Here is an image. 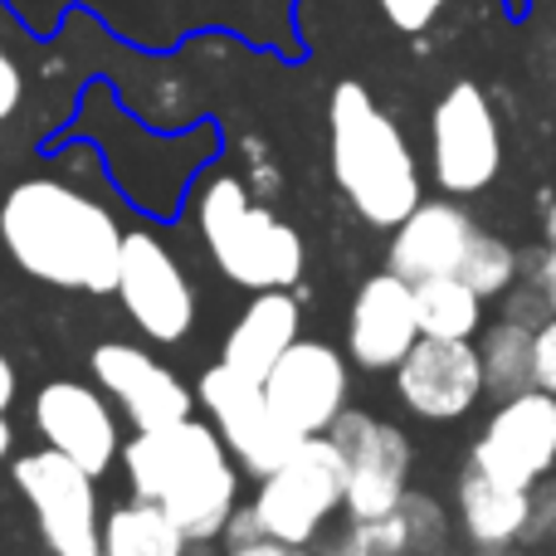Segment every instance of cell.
Listing matches in <instances>:
<instances>
[{
	"label": "cell",
	"instance_id": "obj_1",
	"mask_svg": "<svg viewBox=\"0 0 556 556\" xmlns=\"http://www.w3.org/2000/svg\"><path fill=\"white\" fill-rule=\"evenodd\" d=\"M127 230L113 205L64 176H25L0 195V250L20 274L64 293H113Z\"/></svg>",
	"mask_w": 556,
	"mask_h": 556
},
{
	"label": "cell",
	"instance_id": "obj_2",
	"mask_svg": "<svg viewBox=\"0 0 556 556\" xmlns=\"http://www.w3.org/2000/svg\"><path fill=\"white\" fill-rule=\"evenodd\" d=\"M123 469L132 498H152L181 522L191 542L225 538L235 508H240V464L225 450L211 420H186L137 430L123 444Z\"/></svg>",
	"mask_w": 556,
	"mask_h": 556
},
{
	"label": "cell",
	"instance_id": "obj_3",
	"mask_svg": "<svg viewBox=\"0 0 556 556\" xmlns=\"http://www.w3.org/2000/svg\"><path fill=\"white\" fill-rule=\"evenodd\" d=\"M327 156L337 191L376 230H395L425 201L420 162L405 132L356 78H342L327 98Z\"/></svg>",
	"mask_w": 556,
	"mask_h": 556
},
{
	"label": "cell",
	"instance_id": "obj_4",
	"mask_svg": "<svg viewBox=\"0 0 556 556\" xmlns=\"http://www.w3.org/2000/svg\"><path fill=\"white\" fill-rule=\"evenodd\" d=\"M195 230L211 250L215 269L230 283L264 293V288H293L303 278V235L278 220L269 205L250 195L240 176L220 172L201 186L195 201Z\"/></svg>",
	"mask_w": 556,
	"mask_h": 556
},
{
	"label": "cell",
	"instance_id": "obj_5",
	"mask_svg": "<svg viewBox=\"0 0 556 556\" xmlns=\"http://www.w3.org/2000/svg\"><path fill=\"white\" fill-rule=\"evenodd\" d=\"M260 532L283 547H313L323 528L346 508V459L327 434H307L254 489Z\"/></svg>",
	"mask_w": 556,
	"mask_h": 556
},
{
	"label": "cell",
	"instance_id": "obj_6",
	"mask_svg": "<svg viewBox=\"0 0 556 556\" xmlns=\"http://www.w3.org/2000/svg\"><path fill=\"white\" fill-rule=\"evenodd\" d=\"M15 489L35 513L39 542L49 556H98L103 513H98V479L59 450H29L15 459Z\"/></svg>",
	"mask_w": 556,
	"mask_h": 556
},
{
	"label": "cell",
	"instance_id": "obj_7",
	"mask_svg": "<svg viewBox=\"0 0 556 556\" xmlns=\"http://www.w3.org/2000/svg\"><path fill=\"white\" fill-rule=\"evenodd\" d=\"M430 172L444 195H479L503 172V123L473 78L440 93L430 113Z\"/></svg>",
	"mask_w": 556,
	"mask_h": 556
},
{
	"label": "cell",
	"instance_id": "obj_8",
	"mask_svg": "<svg viewBox=\"0 0 556 556\" xmlns=\"http://www.w3.org/2000/svg\"><path fill=\"white\" fill-rule=\"evenodd\" d=\"M195 401H201V410L211 415V425L220 430V440H225V450L235 454V464H240L244 473H254V479L274 473L278 464L303 444V434L274 410L264 381L235 371L230 362H215L211 371L201 376Z\"/></svg>",
	"mask_w": 556,
	"mask_h": 556
},
{
	"label": "cell",
	"instance_id": "obj_9",
	"mask_svg": "<svg viewBox=\"0 0 556 556\" xmlns=\"http://www.w3.org/2000/svg\"><path fill=\"white\" fill-rule=\"evenodd\" d=\"M117 303L132 317L142 337L156 346L181 342L195 327V288L176 254L156 240L152 230H127L123 240V264H117Z\"/></svg>",
	"mask_w": 556,
	"mask_h": 556
},
{
	"label": "cell",
	"instance_id": "obj_10",
	"mask_svg": "<svg viewBox=\"0 0 556 556\" xmlns=\"http://www.w3.org/2000/svg\"><path fill=\"white\" fill-rule=\"evenodd\" d=\"M327 440L346 459V518H386L410 489V434L366 410H342Z\"/></svg>",
	"mask_w": 556,
	"mask_h": 556
},
{
	"label": "cell",
	"instance_id": "obj_11",
	"mask_svg": "<svg viewBox=\"0 0 556 556\" xmlns=\"http://www.w3.org/2000/svg\"><path fill=\"white\" fill-rule=\"evenodd\" d=\"M473 464L518 489H532L538 479L556 473V395L532 386L498 401L473 444Z\"/></svg>",
	"mask_w": 556,
	"mask_h": 556
},
{
	"label": "cell",
	"instance_id": "obj_12",
	"mask_svg": "<svg viewBox=\"0 0 556 556\" xmlns=\"http://www.w3.org/2000/svg\"><path fill=\"white\" fill-rule=\"evenodd\" d=\"M35 430L49 450L84 464L93 479H103L113 464H123V430H117L113 401L103 386L88 381H49L35 391Z\"/></svg>",
	"mask_w": 556,
	"mask_h": 556
},
{
	"label": "cell",
	"instance_id": "obj_13",
	"mask_svg": "<svg viewBox=\"0 0 556 556\" xmlns=\"http://www.w3.org/2000/svg\"><path fill=\"white\" fill-rule=\"evenodd\" d=\"M395 395L420 420H464L483 395L473 337H420L395 366Z\"/></svg>",
	"mask_w": 556,
	"mask_h": 556
},
{
	"label": "cell",
	"instance_id": "obj_14",
	"mask_svg": "<svg viewBox=\"0 0 556 556\" xmlns=\"http://www.w3.org/2000/svg\"><path fill=\"white\" fill-rule=\"evenodd\" d=\"M264 391H269L274 410L283 415L303 440L307 434H327L337 415L346 410V391H352L346 356L327 342L298 337L274 362V371L264 376Z\"/></svg>",
	"mask_w": 556,
	"mask_h": 556
},
{
	"label": "cell",
	"instance_id": "obj_15",
	"mask_svg": "<svg viewBox=\"0 0 556 556\" xmlns=\"http://www.w3.org/2000/svg\"><path fill=\"white\" fill-rule=\"evenodd\" d=\"M93 381L117 401V410L132 420V430H156L191 415L195 395L166 362H156L137 342H103L93 346Z\"/></svg>",
	"mask_w": 556,
	"mask_h": 556
},
{
	"label": "cell",
	"instance_id": "obj_16",
	"mask_svg": "<svg viewBox=\"0 0 556 556\" xmlns=\"http://www.w3.org/2000/svg\"><path fill=\"white\" fill-rule=\"evenodd\" d=\"M415 342H420L415 283L395 269L371 274L356 288L352 313H346V356L362 371H395Z\"/></svg>",
	"mask_w": 556,
	"mask_h": 556
},
{
	"label": "cell",
	"instance_id": "obj_17",
	"mask_svg": "<svg viewBox=\"0 0 556 556\" xmlns=\"http://www.w3.org/2000/svg\"><path fill=\"white\" fill-rule=\"evenodd\" d=\"M479 220L454 201H420L401 225L391 230V269L410 283L440 274H459L469 254Z\"/></svg>",
	"mask_w": 556,
	"mask_h": 556
},
{
	"label": "cell",
	"instance_id": "obj_18",
	"mask_svg": "<svg viewBox=\"0 0 556 556\" xmlns=\"http://www.w3.org/2000/svg\"><path fill=\"white\" fill-rule=\"evenodd\" d=\"M298 337H303V307H298V298L288 293V288H264V293L250 298V307H244V313L235 317V327L225 332L220 362H230L235 371L264 381V376L274 371V362Z\"/></svg>",
	"mask_w": 556,
	"mask_h": 556
},
{
	"label": "cell",
	"instance_id": "obj_19",
	"mask_svg": "<svg viewBox=\"0 0 556 556\" xmlns=\"http://www.w3.org/2000/svg\"><path fill=\"white\" fill-rule=\"evenodd\" d=\"M454 508H459V528L473 547H508L522 538V518H528V489L493 479L489 469L469 459L454 489Z\"/></svg>",
	"mask_w": 556,
	"mask_h": 556
},
{
	"label": "cell",
	"instance_id": "obj_20",
	"mask_svg": "<svg viewBox=\"0 0 556 556\" xmlns=\"http://www.w3.org/2000/svg\"><path fill=\"white\" fill-rule=\"evenodd\" d=\"M191 538L181 522L152 498H132L103 518V538H98V556H186Z\"/></svg>",
	"mask_w": 556,
	"mask_h": 556
},
{
	"label": "cell",
	"instance_id": "obj_21",
	"mask_svg": "<svg viewBox=\"0 0 556 556\" xmlns=\"http://www.w3.org/2000/svg\"><path fill=\"white\" fill-rule=\"evenodd\" d=\"M479 366H483V391L493 401H508L518 391L538 386V356H532V327L498 317L479 332Z\"/></svg>",
	"mask_w": 556,
	"mask_h": 556
},
{
	"label": "cell",
	"instance_id": "obj_22",
	"mask_svg": "<svg viewBox=\"0 0 556 556\" xmlns=\"http://www.w3.org/2000/svg\"><path fill=\"white\" fill-rule=\"evenodd\" d=\"M483 303H489V298L473 293L459 274L420 278V283H415L420 337H479L483 332Z\"/></svg>",
	"mask_w": 556,
	"mask_h": 556
},
{
	"label": "cell",
	"instance_id": "obj_23",
	"mask_svg": "<svg viewBox=\"0 0 556 556\" xmlns=\"http://www.w3.org/2000/svg\"><path fill=\"white\" fill-rule=\"evenodd\" d=\"M386 518H391V532H395L401 556H440V552H450V518H444V508L430 498V493L405 489V498L395 503Z\"/></svg>",
	"mask_w": 556,
	"mask_h": 556
},
{
	"label": "cell",
	"instance_id": "obj_24",
	"mask_svg": "<svg viewBox=\"0 0 556 556\" xmlns=\"http://www.w3.org/2000/svg\"><path fill=\"white\" fill-rule=\"evenodd\" d=\"M459 278L473 288V293L503 298L522 278V254L513 250L503 235H493V230H483L479 225V235H473L469 254H464V264H459Z\"/></svg>",
	"mask_w": 556,
	"mask_h": 556
},
{
	"label": "cell",
	"instance_id": "obj_25",
	"mask_svg": "<svg viewBox=\"0 0 556 556\" xmlns=\"http://www.w3.org/2000/svg\"><path fill=\"white\" fill-rule=\"evenodd\" d=\"M317 556H401V547L391 518H346V528H337Z\"/></svg>",
	"mask_w": 556,
	"mask_h": 556
},
{
	"label": "cell",
	"instance_id": "obj_26",
	"mask_svg": "<svg viewBox=\"0 0 556 556\" xmlns=\"http://www.w3.org/2000/svg\"><path fill=\"white\" fill-rule=\"evenodd\" d=\"M522 547H547V542H556V473H547V479H538L528 489V518H522Z\"/></svg>",
	"mask_w": 556,
	"mask_h": 556
},
{
	"label": "cell",
	"instance_id": "obj_27",
	"mask_svg": "<svg viewBox=\"0 0 556 556\" xmlns=\"http://www.w3.org/2000/svg\"><path fill=\"white\" fill-rule=\"evenodd\" d=\"M376 10H381L386 25L401 29V35H425V29L450 10V0H376Z\"/></svg>",
	"mask_w": 556,
	"mask_h": 556
},
{
	"label": "cell",
	"instance_id": "obj_28",
	"mask_svg": "<svg viewBox=\"0 0 556 556\" xmlns=\"http://www.w3.org/2000/svg\"><path fill=\"white\" fill-rule=\"evenodd\" d=\"M532 356H538V386L556 395V313L532 332Z\"/></svg>",
	"mask_w": 556,
	"mask_h": 556
},
{
	"label": "cell",
	"instance_id": "obj_29",
	"mask_svg": "<svg viewBox=\"0 0 556 556\" xmlns=\"http://www.w3.org/2000/svg\"><path fill=\"white\" fill-rule=\"evenodd\" d=\"M522 274H528L532 283L542 288V298H547L552 313H556V244H547V250H538L532 260H522Z\"/></svg>",
	"mask_w": 556,
	"mask_h": 556
},
{
	"label": "cell",
	"instance_id": "obj_30",
	"mask_svg": "<svg viewBox=\"0 0 556 556\" xmlns=\"http://www.w3.org/2000/svg\"><path fill=\"white\" fill-rule=\"evenodd\" d=\"M293 547H283V542H274V538H254V542H235L225 556H288Z\"/></svg>",
	"mask_w": 556,
	"mask_h": 556
},
{
	"label": "cell",
	"instance_id": "obj_31",
	"mask_svg": "<svg viewBox=\"0 0 556 556\" xmlns=\"http://www.w3.org/2000/svg\"><path fill=\"white\" fill-rule=\"evenodd\" d=\"M15 391H20V376H15V362H10L5 352H0V415L10 410V401H15Z\"/></svg>",
	"mask_w": 556,
	"mask_h": 556
},
{
	"label": "cell",
	"instance_id": "obj_32",
	"mask_svg": "<svg viewBox=\"0 0 556 556\" xmlns=\"http://www.w3.org/2000/svg\"><path fill=\"white\" fill-rule=\"evenodd\" d=\"M479 556H538V552L522 547V542H508V547H483Z\"/></svg>",
	"mask_w": 556,
	"mask_h": 556
},
{
	"label": "cell",
	"instance_id": "obj_33",
	"mask_svg": "<svg viewBox=\"0 0 556 556\" xmlns=\"http://www.w3.org/2000/svg\"><path fill=\"white\" fill-rule=\"evenodd\" d=\"M10 450H15V430H10V420L0 415V464L10 459Z\"/></svg>",
	"mask_w": 556,
	"mask_h": 556
},
{
	"label": "cell",
	"instance_id": "obj_34",
	"mask_svg": "<svg viewBox=\"0 0 556 556\" xmlns=\"http://www.w3.org/2000/svg\"><path fill=\"white\" fill-rule=\"evenodd\" d=\"M538 556H556V542H547V547H538Z\"/></svg>",
	"mask_w": 556,
	"mask_h": 556
},
{
	"label": "cell",
	"instance_id": "obj_35",
	"mask_svg": "<svg viewBox=\"0 0 556 556\" xmlns=\"http://www.w3.org/2000/svg\"><path fill=\"white\" fill-rule=\"evenodd\" d=\"M288 556H307V547H293V552H288Z\"/></svg>",
	"mask_w": 556,
	"mask_h": 556
},
{
	"label": "cell",
	"instance_id": "obj_36",
	"mask_svg": "<svg viewBox=\"0 0 556 556\" xmlns=\"http://www.w3.org/2000/svg\"><path fill=\"white\" fill-rule=\"evenodd\" d=\"M440 556H459V552H440Z\"/></svg>",
	"mask_w": 556,
	"mask_h": 556
},
{
	"label": "cell",
	"instance_id": "obj_37",
	"mask_svg": "<svg viewBox=\"0 0 556 556\" xmlns=\"http://www.w3.org/2000/svg\"><path fill=\"white\" fill-rule=\"evenodd\" d=\"M0 352H5V346H0Z\"/></svg>",
	"mask_w": 556,
	"mask_h": 556
}]
</instances>
